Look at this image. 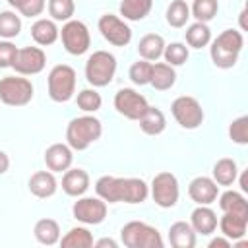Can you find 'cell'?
<instances>
[{
    "label": "cell",
    "instance_id": "cell-1",
    "mask_svg": "<svg viewBox=\"0 0 248 248\" xmlns=\"http://www.w3.org/2000/svg\"><path fill=\"white\" fill-rule=\"evenodd\" d=\"M95 192L107 203H141L149 196V186L141 178H120L105 174L97 178Z\"/></svg>",
    "mask_w": 248,
    "mask_h": 248
},
{
    "label": "cell",
    "instance_id": "cell-2",
    "mask_svg": "<svg viewBox=\"0 0 248 248\" xmlns=\"http://www.w3.org/2000/svg\"><path fill=\"white\" fill-rule=\"evenodd\" d=\"M103 134V124L93 114H81L68 122L66 126V143L74 151H85L91 143H95Z\"/></svg>",
    "mask_w": 248,
    "mask_h": 248
},
{
    "label": "cell",
    "instance_id": "cell-3",
    "mask_svg": "<svg viewBox=\"0 0 248 248\" xmlns=\"http://www.w3.org/2000/svg\"><path fill=\"white\" fill-rule=\"evenodd\" d=\"M244 46V37L240 31L236 29H225L223 33H219L209 46V54L211 60L217 68L221 70H229L236 64L238 54Z\"/></svg>",
    "mask_w": 248,
    "mask_h": 248
},
{
    "label": "cell",
    "instance_id": "cell-4",
    "mask_svg": "<svg viewBox=\"0 0 248 248\" xmlns=\"http://www.w3.org/2000/svg\"><path fill=\"white\" fill-rule=\"evenodd\" d=\"M120 240L126 248H163L161 232L143 221H130L120 229Z\"/></svg>",
    "mask_w": 248,
    "mask_h": 248
},
{
    "label": "cell",
    "instance_id": "cell-5",
    "mask_svg": "<svg viewBox=\"0 0 248 248\" xmlns=\"http://www.w3.org/2000/svg\"><path fill=\"white\" fill-rule=\"evenodd\" d=\"M116 74V58L108 50H95L85 62V79L93 87H105Z\"/></svg>",
    "mask_w": 248,
    "mask_h": 248
},
{
    "label": "cell",
    "instance_id": "cell-6",
    "mask_svg": "<svg viewBox=\"0 0 248 248\" xmlns=\"http://www.w3.org/2000/svg\"><path fill=\"white\" fill-rule=\"evenodd\" d=\"M48 97L54 103H68L76 93V70L68 64H56L48 72Z\"/></svg>",
    "mask_w": 248,
    "mask_h": 248
},
{
    "label": "cell",
    "instance_id": "cell-7",
    "mask_svg": "<svg viewBox=\"0 0 248 248\" xmlns=\"http://www.w3.org/2000/svg\"><path fill=\"white\" fill-rule=\"evenodd\" d=\"M33 83L21 76H6L0 79V103L8 107H25L33 99Z\"/></svg>",
    "mask_w": 248,
    "mask_h": 248
},
{
    "label": "cell",
    "instance_id": "cell-8",
    "mask_svg": "<svg viewBox=\"0 0 248 248\" xmlns=\"http://www.w3.org/2000/svg\"><path fill=\"white\" fill-rule=\"evenodd\" d=\"M60 39H62V46L66 48L68 54L72 56H81L89 50L91 46V35L89 29L83 21L79 19H68L62 29H60Z\"/></svg>",
    "mask_w": 248,
    "mask_h": 248
},
{
    "label": "cell",
    "instance_id": "cell-9",
    "mask_svg": "<svg viewBox=\"0 0 248 248\" xmlns=\"http://www.w3.org/2000/svg\"><path fill=\"white\" fill-rule=\"evenodd\" d=\"M170 112H172L174 120L186 130H196L203 122V108H202L200 101L190 95L176 97L170 105Z\"/></svg>",
    "mask_w": 248,
    "mask_h": 248
},
{
    "label": "cell",
    "instance_id": "cell-10",
    "mask_svg": "<svg viewBox=\"0 0 248 248\" xmlns=\"http://www.w3.org/2000/svg\"><path fill=\"white\" fill-rule=\"evenodd\" d=\"M149 192H151V198L153 202L163 207V209H169V207H174L176 202H178V196H180V188H178V180L172 172H159L153 176L151 180V186H149Z\"/></svg>",
    "mask_w": 248,
    "mask_h": 248
},
{
    "label": "cell",
    "instance_id": "cell-11",
    "mask_svg": "<svg viewBox=\"0 0 248 248\" xmlns=\"http://www.w3.org/2000/svg\"><path fill=\"white\" fill-rule=\"evenodd\" d=\"M147 107H149L147 99L141 93H138L136 89H132V87H122L114 95L116 112L122 114L124 118H128V120H140L141 114L147 110Z\"/></svg>",
    "mask_w": 248,
    "mask_h": 248
},
{
    "label": "cell",
    "instance_id": "cell-12",
    "mask_svg": "<svg viewBox=\"0 0 248 248\" xmlns=\"http://www.w3.org/2000/svg\"><path fill=\"white\" fill-rule=\"evenodd\" d=\"M72 215L83 225H101L107 217V202L97 198H78L72 205Z\"/></svg>",
    "mask_w": 248,
    "mask_h": 248
},
{
    "label": "cell",
    "instance_id": "cell-13",
    "mask_svg": "<svg viewBox=\"0 0 248 248\" xmlns=\"http://www.w3.org/2000/svg\"><path fill=\"white\" fill-rule=\"evenodd\" d=\"M99 31L105 41H108L114 46H126L132 41V29L124 19H120L114 14H105L99 17Z\"/></svg>",
    "mask_w": 248,
    "mask_h": 248
},
{
    "label": "cell",
    "instance_id": "cell-14",
    "mask_svg": "<svg viewBox=\"0 0 248 248\" xmlns=\"http://www.w3.org/2000/svg\"><path fill=\"white\" fill-rule=\"evenodd\" d=\"M46 66V54L41 46H23L17 48V54L14 58L12 68L19 76H35L41 74Z\"/></svg>",
    "mask_w": 248,
    "mask_h": 248
},
{
    "label": "cell",
    "instance_id": "cell-15",
    "mask_svg": "<svg viewBox=\"0 0 248 248\" xmlns=\"http://www.w3.org/2000/svg\"><path fill=\"white\" fill-rule=\"evenodd\" d=\"M188 196L198 205H209L219 196V184L209 176H196L188 184Z\"/></svg>",
    "mask_w": 248,
    "mask_h": 248
},
{
    "label": "cell",
    "instance_id": "cell-16",
    "mask_svg": "<svg viewBox=\"0 0 248 248\" xmlns=\"http://www.w3.org/2000/svg\"><path fill=\"white\" fill-rule=\"evenodd\" d=\"M74 161V149L68 143H52L45 151V163L46 169L52 172H64L72 167Z\"/></svg>",
    "mask_w": 248,
    "mask_h": 248
},
{
    "label": "cell",
    "instance_id": "cell-17",
    "mask_svg": "<svg viewBox=\"0 0 248 248\" xmlns=\"http://www.w3.org/2000/svg\"><path fill=\"white\" fill-rule=\"evenodd\" d=\"M219 229H221V234L231 238L232 242L234 240H240L246 236V229H248V215H240V213H231V211H225L223 217L217 221Z\"/></svg>",
    "mask_w": 248,
    "mask_h": 248
},
{
    "label": "cell",
    "instance_id": "cell-18",
    "mask_svg": "<svg viewBox=\"0 0 248 248\" xmlns=\"http://www.w3.org/2000/svg\"><path fill=\"white\" fill-rule=\"evenodd\" d=\"M89 174H87V170H83V169H68V170H64V176H62V190L68 194V196H72V198H79V196H83L85 192H87V188H89Z\"/></svg>",
    "mask_w": 248,
    "mask_h": 248
},
{
    "label": "cell",
    "instance_id": "cell-19",
    "mask_svg": "<svg viewBox=\"0 0 248 248\" xmlns=\"http://www.w3.org/2000/svg\"><path fill=\"white\" fill-rule=\"evenodd\" d=\"M190 225L196 231V234L209 236L217 229V213L209 205H198L190 215Z\"/></svg>",
    "mask_w": 248,
    "mask_h": 248
},
{
    "label": "cell",
    "instance_id": "cell-20",
    "mask_svg": "<svg viewBox=\"0 0 248 248\" xmlns=\"http://www.w3.org/2000/svg\"><path fill=\"white\" fill-rule=\"evenodd\" d=\"M58 190V182L52 174V170H37L29 178V192L41 200L54 196Z\"/></svg>",
    "mask_w": 248,
    "mask_h": 248
},
{
    "label": "cell",
    "instance_id": "cell-21",
    "mask_svg": "<svg viewBox=\"0 0 248 248\" xmlns=\"http://www.w3.org/2000/svg\"><path fill=\"white\" fill-rule=\"evenodd\" d=\"M169 242L172 248H194L196 231L186 221H176L169 227Z\"/></svg>",
    "mask_w": 248,
    "mask_h": 248
},
{
    "label": "cell",
    "instance_id": "cell-22",
    "mask_svg": "<svg viewBox=\"0 0 248 248\" xmlns=\"http://www.w3.org/2000/svg\"><path fill=\"white\" fill-rule=\"evenodd\" d=\"M31 37L39 46H48L56 43V39L60 37V29L56 27L54 19L41 17L31 25Z\"/></svg>",
    "mask_w": 248,
    "mask_h": 248
},
{
    "label": "cell",
    "instance_id": "cell-23",
    "mask_svg": "<svg viewBox=\"0 0 248 248\" xmlns=\"http://www.w3.org/2000/svg\"><path fill=\"white\" fill-rule=\"evenodd\" d=\"M176 83V72L174 66L167 62H157L151 66V79L149 85H153L157 91H167Z\"/></svg>",
    "mask_w": 248,
    "mask_h": 248
},
{
    "label": "cell",
    "instance_id": "cell-24",
    "mask_svg": "<svg viewBox=\"0 0 248 248\" xmlns=\"http://www.w3.org/2000/svg\"><path fill=\"white\" fill-rule=\"evenodd\" d=\"M138 122H140L141 132L147 136H159L167 128V118H165L163 110L157 107H147V110L141 114V118Z\"/></svg>",
    "mask_w": 248,
    "mask_h": 248
},
{
    "label": "cell",
    "instance_id": "cell-25",
    "mask_svg": "<svg viewBox=\"0 0 248 248\" xmlns=\"http://www.w3.org/2000/svg\"><path fill=\"white\" fill-rule=\"evenodd\" d=\"M163 50H165V39L157 33H147L140 39L138 43V52L143 60H159L163 56Z\"/></svg>",
    "mask_w": 248,
    "mask_h": 248
},
{
    "label": "cell",
    "instance_id": "cell-26",
    "mask_svg": "<svg viewBox=\"0 0 248 248\" xmlns=\"http://www.w3.org/2000/svg\"><path fill=\"white\" fill-rule=\"evenodd\" d=\"M33 232H35V238H37L41 244H45V246L58 244V240H60V225H58L54 219H48V217L39 219V221L35 223Z\"/></svg>",
    "mask_w": 248,
    "mask_h": 248
},
{
    "label": "cell",
    "instance_id": "cell-27",
    "mask_svg": "<svg viewBox=\"0 0 248 248\" xmlns=\"http://www.w3.org/2000/svg\"><path fill=\"white\" fill-rule=\"evenodd\" d=\"M236 176H238V167L234 159L223 157L213 165V180L219 186H232L236 182Z\"/></svg>",
    "mask_w": 248,
    "mask_h": 248
},
{
    "label": "cell",
    "instance_id": "cell-28",
    "mask_svg": "<svg viewBox=\"0 0 248 248\" xmlns=\"http://www.w3.org/2000/svg\"><path fill=\"white\" fill-rule=\"evenodd\" d=\"M153 8V0H122L120 16L128 21H141Z\"/></svg>",
    "mask_w": 248,
    "mask_h": 248
},
{
    "label": "cell",
    "instance_id": "cell-29",
    "mask_svg": "<svg viewBox=\"0 0 248 248\" xmlns=\"http://www.w3.org/2000/svg\"><path fill=\"white\" fill-rule=\"evenodd\" d=\"M93 242V234L85 227H74L58 240L62 248H91Z\"/></svg>",
    "mask_w": 248,
    "mask_h": 248
},
{
    "label": "cell",
    "instance_id": "cell-30",
    "mask_svg": "<svg viewBox=\"0 0 248 248\" xmlns=\"http://www.w3.org/2000/svg\"><path fill=\"white\" fill-rule=\"evenodd\" d=\"M219 207L221 211H231V213H240V215H248V202L240 192L234 190H227L223 194H219Z\"/></svg>",
    "mask_w": 248,
    "mask_h": 248
},
{
    "label": "cell",
    "instance_id": "cell-31",
    "mask_svg": "<svg viewBox=\"0 0 248 248\" xmlns=\"http://www.w3.org/2000/svg\"><path fill=\"white\" fill-rule=\"evenodd\" d=\"M186 43L192 48L207 46L211 43V29L207 27V23L194 21L192 25H188V29H186Z\"/></svg>",
    "mask_w": 248,
    "mask_h": 248
},
{
    "label": "cell",
    "instance_id": "cell-32",
    "mask_svg": "<svg viewBox=\"0 0 248 248\" xmlns=\"http://www.w3.org/2000/svg\"><path fill=\"white\" fill-rule=\"evenodd\" d=\"M165 17H167V23H169L170 27L180 29V27H184V25L188 23V19L192 17V16H190V6L186 4V0H172V2L169 4V8H167Z\"/></svg>",
    "mask_w": 248,
    "mask_h": 248
},
{
    "label": "cell",
    "instance_id": "cell-33",
    "mask_svg": "<svg viewBox=\"0 0 248 248\" xmlns=\"http://www.w3.org/2000/svg\"><path fill=\"white\" fill-rule=\"evenodd\" d=\"M21 31V17L16 12H0V37L10 41L14 37H17Z\"/></svg>",
    "mask_w": 248,
    "mask_h": 248
},
{
    "label": "cell",
    "instance_id": "cell-34",
    "mask_svg": "<svg viewBox=\"0 0 248 248\" xmlns=\"http://www.w3.org/2000/svg\"><path fill=\"white\" fill-rule=\"evenodd\" d=\"M219 12V2L217 0H194L190 8V16L196 17V21L207 23L211 21Z\"/></svg>",
    "mask_w": 248,
    "mask_h": 248
},
{
    "label": "cell",
    "instance_id": "cell-35",
    "mask_svg": "<svg viewBox=\"0 0 248 248\" xmlns=\"http://www.w3.org/2000/svg\"><path fill=\"white\" fill-rule=\"evenodd\" d=\"M76 103H78V107H79L83 112L91 114V112H97V110L101 108L103 97L95 91V87H93V89H81V91L78 93V97H76Z\"/></svg>",
    "mask_w": 248,
    "mask_h": 248
},
{
    "label": "cell",
    "instance_id": "cell-36",
    "mask_svg": "<svg viewBox=\"0 0 248 248\" xmlns=\"http://www.w3.org/2000/svg\"><path fill=\"white\" fill-rule=\"evenodd\" d=\"M76 12L74 0H48V14L54 21H68Z\"/></svg>",
    "mask_w": 248,
    "mask_h": 248
},
{
    "label": "cell",
    "instance_id": "cell-37",
    "mask_svg": "<svg viewBox=\"0 0 248 248\" xmlns=\"http://www.w3.org/2000/svg\"><path fill=\"white\" fill-rule=\"evenodd\" d=\"M163 56H165V62L170 64V66H182L188 56H190V50L184 43H170V45H165V50H163Z\"/></svg>",
    "mask_w": 248,
    "mask_h": 248
},
{
    "label": "cell",
    "instance_id": "cell-38",
    "mask_svg": "<svg viewBox=\"0 0 248 248\" xmlns=\"http://www.w3.org/2000/svg\"><path fill=\"white\" fill-rule=\"evenodd\" d=\"M151 62L149 60H138V62H134L132 66H130V72H128V76H130V79L136 83V85H147L149 83V79H151Z\"/></svg>",
    "mask_w": 248,
    "mask_h": 248
},
{
    "label": "cell",
    "instance_id": "cell-39",
    "mask_svg": "<svg viewBox=\"0 0 248 248\" xmlns=\"http://www.w3.org/2000/svg\"><path fill=\"white\" fill-rule=\"evenodd\" d=\"M229 138L238 145H246L248 143V116H238V118H234L231 122Z\"/></svg>",
    "mask_w": 248,
    "mask_h": 248
},
{
    "label": "cell",
    "instance_id": "cell-40",
    "mask_svg": "<svg viewBox=\"0 0 248 248\" xmlns=\"http://www.w3.org/2000/svg\"><path fill=\"white\" fill-rule=\"evenodd\" d=\"M16 54H17V46L14 43L0 41V68H12Z\"/></svg>",
    "mask_w": 248,
    "mask_h": 248
},
{
    "label": "cell",
    "instance_id": "cell-41",
    "mask_svg": "<svg viewBox=\"0 0 248 248\" xmlns=\"http://www.w3.org/2000/svg\"><path fill=\"white\" fill-rule=\"evenodd\" d=\"M45 6H46L45 0H25V2L19 6L17 12H19L21 16H25V17H37V16L43 14Z\"/></svg>",
    "mask_w": 248,
    "mask_h": 248
},
{
    "label": "cell",
    "instance_id": "cell-42",
    "mask_svg": "<svg viewBox=\"0 0 248 248\" xmlns=\"http://www.w3.org/2000/svg\"><path fill=\"white\" fill-rule=\"evenodd\" d=\"M231 246H232V240L227 236H215L209 242V248H231Z\"/></svg>",
    "mask_w": 248,
    "mask_h": 248
},
{
    "label": "cell",
    "instance_id": "cell-43",
    "mask_svg": "<svg viewBox=\"0 0 248 248\" xmlns=\"http://www.w3.org/2000/svg\"><path fill=\"white\" fill-rule=\"evenodd\" d=\"M93 246H97V248H116L118 246V242L116 240H112V238H101V240H97V242H93Z\"/></svg>",
    "mask_w": 248,
    "mask_h": 248
},
{
    "label": "cell",
    "instance_id": "cell-44",
    "mask_svg": "<svg viewBox=\"0 0 248 248\" xmlns=\"http://www.w3.org/2000/svg\"><path fill=\"white\" fill-rule=\"evenodd\" d=\"M8 169H10V157L4 151H0V174H4Z\"/></svg>",
    "mask_w": 248,
    "mask_h": 248
},
{
    "label": "cell",
    "instance_id": "cell-45",
    "mask_svg": "<svg viewBox=\"0 0 248 248\" xmlns=\"http://www.w3.org/2000/svg\"><path fill=\"white\" fill-rule=\"evenodd\" d=\"M238 178V176H236ZM238 182H240V190L242 192H248V182H246V170H242L240 172V178H238Z\"/></svg>",
    "mask_w": 248,
    "mask_h": 248
},
{
    "label": "cell",
    "instance_id": "cell-46",
    "mask_svg": "<svg viewBox=\"0 0 248 248\" xmlns=\"http://www.w3.org/2000/svg\"><path fill=\"white\" fill-rule=\"evenodd\" d=\"M23 2H25V0H8V4H10L12 8H16V10H19V6H21Z\"/></svg>",
    "mask_w": 248,
    "mask_h": 248
},
{
    "label": "cell",
    "instance_id": "cell-47",
    "mask_svg": "<svg viewBox=\"0 0 248 248\" xmlns=\"http://www.w3.org/2000/svg\"><path fill=\"white\" fill-rule=\"evenodd\" d=\"M244 16H246V10H242V12H240V29H242V31L246 29V23H244Z\"/></svg>",
    "mask_w": 248,
    "mask_h": 248
}]
</instances>
